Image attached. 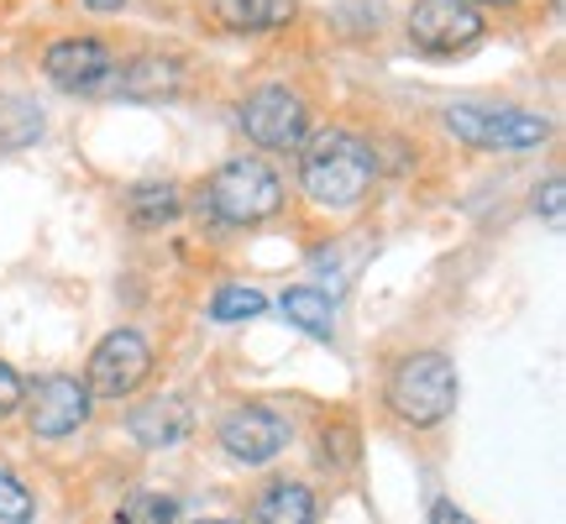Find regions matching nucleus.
Instances as JSON below:
<instances>
[{"label": "nucleus", "mask_w": 566, "mask_h": 524, "mask_svg": "<svg viewBox=\"0 0 566 524\" xmlns=\"http://www.w3.org/2000/svg\"><path fill=\"white\" fill-rule=\"evenodd\" d=\"M21 404H27L32 430L48 436V441H59V436H69V430H80V425L90 420V388H84L80 378H69V373L42 378V384L32 388Z\"/></svg>", "instance_id": "obj_8"}, {"label": "nucleus", "mask_w": 566, "mask_h": 524, "mask_svg": "<svg viewBox=\"0 0 566 524\" xmlns=\"http://www.w3.org/2000/svg\"><path fill=\"white\" fill-rule=\"evenodd\" d=\"M126 95H174L179 90V63L168 59H137L126 69Z\"/></svg>", "instance_id": "obj_16"}, {"label": "nucleus", "mask_w": 566, "mask_h": 524, "mask_svg": "<svg viewBox=\"0 0 566 524\" xmlns=\"http://www.w3.org/2000/svg\"><path fill=\"white\" fill-rule=\"evenodd\" d=\"M283 441H289V425H283L273 409H263V404H237L221 420L226 457H237V462H247V467L273 462Z\"/></svg>", "instance_id": "obj_9"}, {"label": "nucleus", "mask_w": 566, "mask_h": 524, "mask_svg": "<svg viewBox=\"0 0 566 524\" xmlns=\"http://www.w3.org/2000/svg\"><path fill=\"white\" fill-rule=\"evenodd\" d=\"M189 425L195 420H189V404L184 399H153L126 420V430H132L142 446H174L189 436Z\"/></svg>", "instance_id": "obj_11"}, {"label": "nucleus", "mask_w": 566, "mask_h": 524, "mask_svg": "<svg viewBox=\"0 0 566 524\" xmlns=\"http://www.w3.org/2000/svg\"><path fill=\"white\" fill-rule=\"evenodd\" d=\"M478 38H483V17H478L472 0H420L409 11V42L430 59L467 53Z\"/></svg>", "instance_id": "obj_7"}, {"label": "nucleus", "mask_w": 566, "mask_h": 524, "mask_svg": "<svg viewBox=\"0 0 566 524\" xmlns=\"http://www.w3.org/2000/svg\"><path fill=\"white\" fill-rule=\"evenodd\" d=\"M378 179V153L352 132H321V137L304 147L300 163V184L304 195L325 210H352L363 205V195Z\"/></svg>", "instance_id": "obj_1"}, {"label": "nucleus", "mask_w": 566, "mask_h": 524, "mask_svg": "<svg viewBox=\"0 0 566 524\" xmlns=\"http://www.w3.org/2000/svg\"><path fill=\"white\" fill-rule=\"evenodd\" d=\"M179 216V189L174 184H142L132 189V226L153 231V226H168Z\"/></svg>", "instance_id": "obj_15"}, {"label": "nucleus", "mask_w": 566, "mask_h": 524, "mask_svg": "<svg viewBox=\"0 0 566 524\" xmlns=\"http://www.w3.org/2000/svg\"><path fill=\"white\" fill-rule=\"evenodd\" d=\"M283 315L300 325L304 336H315V342H331V331H336V310H331V294L315 289V283H300V289H289L283 294Z\"/></svg>", "instance_id": "obj_13"}, {"label": "nucleus", "mask_w": 566, "mask_h": 524, "mask_svg": "<svg viewBox=\"0 0 566 524\" xmlns=\"http://www.w3.org/2000/svg\"><path fill=\"white\" fill-rule=\"evenodd\" d=\"M116 524H179V499L168 493H132L116 514Z\"/></svg>", "instance_id": "obj_18"}, {"label": "nucleus", "mask_w": 566, "mask_h": 524, "mask_svg": "<svg viewBox=\"0 0 566 524\" xmlns=\"http://www.w3.org/2000/svg\"><path fill=\"white\" fill-rule=\"evenodd\" d=\"M200 524H231V520H200Z\"/></svg>", "instance_id": "obj_24"}, {"label": "nucleus", "mask_w": 566, "mask_h": 524, "mask_svg": "<svg viewBox=\"0 0 566 524\" xmlns=\"http://www.w3.org/2000/svg\"><path fill=\"white\" fill-rule=\"evenodd\" d=\"M451 137L472 142V147H499V153H520V147H541L551 137V122L535 111H514V105H451L446 111Z\"/></svg>", "instance_id": "obj_4"}, {"label": "nucleus", "mask_w": 566, "mask_h": 524, "mask_svg": "<svg viewBox=\"0 0 566 524\" xmlns=\"http://www.w3.org/2000/svg\"><path fill=\"white\" fill-rule=\"evenodd\" d=\"M488 6H509V0H488Z\"/></svg>", "instance_id": "obj_25"}, {"label": "nucleus", "mask_w": 566, "mask_h": 524, "mask_svg": "<svg viewBox=\"0 0 566 524\" xmlns=\"http://www.w3.org/2000/svg\"><path fill=\"white\" fill-rule=\"evenodd\" d=\"M205 200L210 210L231 226H258L268 216H279L283 210V184L273 179V168L258 158H231L221 163L210 184H205Z\"/></svg>", "instance_id": "obj_3"}, {"label": "nucleus", "mask_w": 566, "mask_h": 524, "mask_svg": "<svg viewBox=\"0 0 566 524\" xmlns=\"http://www.w3.org/2000/svg\"><path fill=\"white\" fill-rule=\"evenodd\" d=\"M562 200H566V184L562 179H546V189L535 195V210H541L546 221H562Z\"/></svg>", "instance_id": "obj_21"}, {"label": "nucleus", "mask_w": 566, "mask_h": 524, "mask_svg": "<svg viewBox=\"0 0 566 524\" xmlns=\"http://www.w3.org/2000/svg\"><path fill=\"white\" fill-rule=\"evenodd\" d=\"M21 399H27V388H21V378H17V373H11L6 363H0V420H6V415H17Z\"/></svg>", "instance_id": "obj_20"}, {"label": "nucleus", "mask_w": 566, "mask_h": 524, "mask_svg": "<svg viewBox=\"0 0 566 524\" xmlns=\"http://www.w3.org/2000/svg\"><path fill=\"white\" fill-rule=\"evenodd\" d=\"M0 520H6V524H27V520H32V493H27L11 472H0Z\"/></svg>", "instance_id": "obj_19"}, {"label": "nucleus", "mask_w": 566, "mask_h": 524, "mask_svg": "<svg viewBox=\"0 0 566 524\" xmlns=\"http://www.w3.org/2000/svg\"><path fill=\"white\" fill-rule=\"evenodd\" d=\"M430 524H478V520H467L451 499H436V504H430Z\"/></svg>", "instance_id": "obj_22"}, {"label": "nucleus", "mask_w": 566, "mask_h": 524, "mask_svg": "<svg viewBox=\"0 0 566 524\" xmlns=\"http://www.w3.org/2000/svg\"><path fill=\"white\" fill-rule=\"evenodd\" d=\"M237 116H242L247 137L268 147V153H289V147H300L310 137V105L289 84H263L258 95H247Z\"/></svg>", "instance_id": "obj_6"}, {"label": "nucleus", "mask_w": 566, "mask_h": 524, "mask_svg": "<svg viewBox=\"0 0 566 524\" xmlns=\"http://www.w3.org/2000/svg\"><path fill=\"white\" fill-rule=\"evenodd\" d=\"M80 6H90V11H122L126 0H80Z\"/></svg>", "instance_id": "obj_23"}, {"label": "nucleus", "mask_w": 566, "mask_h": 524, "mask_svg": "<svg viewBox=\"0 0 566 524\" xmlns=\"http://www.w3.org/2000/svg\"><path fill=\"white\" fill-rule=\"evenodd\" d=\"M388 409L415 430L441 425L457 409V367L441 352H415L388 373Z\"/></svg>", "instance_id": "obj_2"}, {"label": "nucleus", "mask_w": 566, "mask_h": 524, "mask_svg": "<svg viewBox=\"0 0 566 524\" xmlns=\"http://www.w3.org/2000/svg\"><path fill=\"white\" fill-rule=\"evenodd\" d=\"M268 300L258 289H247V283H226L216 289V300H210V321H252V315H263Z\"/></svg>", "instance_id": "obj_17"}, {"label": "nucleus", "mask_w": 566, "mask_h": 524, "mask_svg": "<svg viewBox=\"0 0 566 524\" xmlns=\"http://www.w3.org/2000/svg\"><path fill=\"white\" fill-rule=\"evenodd\" d=\"M153 373V346L142 331H111L95 352H90V367H84V388L90 399H126L137 394Z\"/></svg>", "instance_id": "obj_5"}, {"label": "nucleus", "mask_w": 566, "mask_h": 524, "mask_svg": "<svg viewBox=\"0 0 566 524\" xmlns=\"http://www.w3.org/2000/svg\"><path fill=\"white\" fill-rule=\"evenodd\" d=\"M258 524H315V493L304 483H273L258 499Z\"/></svg>", "instance_id": "obj_14"}, {"label": "nucleus", "mask_w": 566, "mask_h": 524, "mask_svg": "<svg viewBox=\"0 0 566 524\" xmlns=\"http://www.w3.org/2000/svg\"><path fill=\"white\" fill-rule=\"evenodd\" d=\"M294 0H216V21L226 32H273L294 21Z\"/></svg>", "instance_id": "obj_12"}, {"label": "nucleus", "mask_w": 566, "mask_h": 524, "mask_svg": "<svg viewBox=\"0 0 566 524\" xmlns=\"http://www.w3.org/2000/svg\"><path fill=\"white\" fill-rule=\"evenodd\" d=\"M111 48L95 38H63L42 53V69L59 90H95L101 80H111Z\"/></svg>", "instance_id": "obj_10"}]
</instances>
